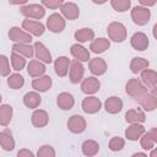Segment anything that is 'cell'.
<instances>
[{
  "label": "cell",
  "instance_id": "obj_8",
  "mask_svg": "<svg viewBox=\"0 0 157 157\" xmlns=\"http://www.w3.org/2000/svg\"><path fill=\"white\" fill-rule=\"evenodd\" d=\"M21 12L28 17H33V18H40L44 16V9L39 5H29V6H25L21 9Z\"/></svg>",
  "mask_w": 157,
  "mask_h": 157
},
{
  "label": "cell",
  "instance_id": "obj_10",
  "mask_svg": "<svg viewBox=\"0 0 157 157\" xmlns=\"http://www.w3.org/2000/svg\"><path fill=\"white\" fill-rule=\"evenodd\" d=\"M141 78L147 85V87H150L152 90H156V85H157V74H156V71L150 70V69H145L141 74Z\"/></svg>",
  "mask_w": 157,
  "mask_h": 157
},
{
  "label": "cell",
  "instance_id": "obj_13",
  "mask_svg": "<svg viewBox=\"0 0 157 157\" xmlns=\"http://www.w3.org/2000/svg\"><path fill=\"white\" fill-rule=\"evenodd\" d=\"M156 142H157V130L156 129H152L150 132L145 134V136L142 137L141 146L145 150H151V148H153V146H155Z\"/></svg>",
  "mask_w": 157,
  "mask_h": 157
},
{
  "label": "cell",
  "instance_id": "obj_20",
  "mask_svg": "<svg viewBox=\"0 0 157 157\" xmlns=\"http://www.w3.org/2000/svg\"><path fill=\"white\" fill-rule=\"evenodd\" d=\"M0 144L4 147V150H6V151H11L13 148L15 142H13V139L9 130H4L2 132H0Z\"/></svg>",
  "mask_w": 157,
  "mask_h": 157
},
{
  "label": "cell",
  "instance_id": "obj_1",
  "mask_svg": "<svg viewBox=\"0 0 157 157\" xmlns=\"http://www.w3.org/2000/svg\"><path fill=\"white\" fill-rule=\"evenodd\" d=\"M126 92H128L130 96L135 97V98H140V97H142L144 94H146L148 91H147V88H146L139 80L132 78V80H130V81L128 82V85H126Z\"/></svg>",
  "mask_w": 157,
  "mask_h": 157
},
{
  "label": "cell",
  "instance_id": "obj_48",
  "mask_svg": "<svg viewBox=\"0 0 157 157\" xmlns=\"http://www.w3.org/2000/svg\"><path fill=\"white\" fill-rule=\"evenodd\" d=\"M0 102H1V96H0Z\"/></svg>",
  "mask_w": 157,
  "mask_h": 157
},
{
  "label": "cell",
  "instance_id": "obj_31",
  "mask_svg": "<svg viewBox=\"0 0 157 157\" xmlns=\"http://www.w3.org/2000/svg\"><path fill=\"white\" fill-rule=\"evenodd\" d=\"M23 102H25V104L28 108H36L40 103V96L37 94V93H34V92H29V93L25 94Z\"/></svg>",
  "mask_w": 157,
  "mask_h": 157
},
{
  "label": "cell",
  "instance_id": "obj_38",
  "mask_svg": "<svg viewBox=\"0 0 157 157\" xmlns=\"http://www.w3.org/2000/svg\"><path fill=\"white\" fill-rule=\"evenodd\" d=\"M12 50H13V52L22 53V54H25L27 58H31V56L33 55V49H32L29 45H26V44H16V45H13Z\"/></svg>",
  "mask_w": 157,
  "mask_h": 157
},
{
  "label": "cell",
  "instance_id": "obj_30",
  "mask_svg": "<svg viewBox=\"0 0 157 157\" xmlns=\"http://www.w3.org/2000/svg\"><path fill=\"white\" fill-rule=\"evenodd\" d=\"M44 71H45V67H44V65L40 64L39 61L33 60V61H31L29 65H28V74H29L31 76H34V77H36V76H39V75L44 74Z\"/></svg>",
  "mask_w": 157,
  "mask_h": 157
},
{
  "label": "cell",
  "instance_id": "obj_25",
  "mask_svg": "<svg viewBox=\"0 0 157 157\" xmlns=\"http://www.w3.org/2000/svg\"><path fill=\"white\" fill-rule=\"evenodd\" d=\"M148 65H150V63L147 60H145L142 58H134L132 61H131V64H130V67H131V71L134 74H137V72L147 69Z\"/></svg>",
  "mask_w": 157,
  "mask_h": 157
},
{
  "label": "cell",
  "instance_id": "obj_18",
  "mask_svg": "<svg viewBox=\"0 0 157 157\" xmlns=\"http://www.w3.org/2000/svg\"><path fill=\"white\" fill-rule=\"evenodd\" d=\"M34 49H36V55L38 59L43 60L44 63H52V56H50V53L49 50L39 42H37L34 44Z\"/></svg>",
  "mask_w": 157,
  "mask_h": 157
},
{
  "label": "cell",
  "instance_id": "obj_35",
  "mask_svg": "<svg viewBox=\"0 0 157 157\" xmlns=\"http://www.w3.org/2000/svg\"><path fill=\"white\" fill-rule=\"evenodd\" d=\"M23 82H25L23 77H22L21 75H18V74H13V75H11V76L7 78V85H9L10 87H12L13 90L20 88V87L23 85Z\"/></svg>",
  "mask_w": 157,
  "mask_h": 157
},
{
  "label": "cell",
  "instance_id": "obj_24",
  "mask_svg": "<svg viewBox=\"0 0 157 157\" xmlns=\"http://www.w3.org/2000/svg\"><path fill=\"white\" fill-rule=\"evenodd\" d=\"M71 54H72L76 59L82 60V61H87V60L90 59V53H88L83 47H81V45H78V44H74V45L71 47Z\"/></svg>",
  "mask_w": 157,
  "mask_h": 157
},
{
  "label": "cell",
  "instance_id": "obj_43",
  "mask_svg": "<svg viewBox=\"0 0 157 157\" xmlns=\"http://www.w3.org/2000/svg\"><path fill=\"white\" fill-rule=\"evenodd\" d=\"M142 5H146V6H153L156 4V0H139Z\"/></svg>",
  "mask_w": 157,
  "mask_h": 157
},
{
  "label": "cell",
  "instance_id": "obj_39",
  "mask_svg": "<svg viewBox=\"0 0 157 157\" xmlns=\"http://www.w3.org/2000/svg\"><path fill=\"white\" fill-rule=\"evenodd\" d=\"M10 72V66H9V60L6 56L0 55V74L1 75H7Z\"/></svg>",
  "mask_w": 157,
  "mask_h": 157
},
{
  "label": "cell",
  "instance_id": "obj_44",
  "mask_svg": "<svg viewBox=\"0 0 157 157\" xmlns=\"http://www.w3.org/2000/svg\"><path fill=\"white\" fill-rule=\"evenodd\" d=\"M20 156H33V153L31 151H27V150H23V151H20L18 152V157Z\"/></svg>",
  "mask_w": 157,
  "mask_h": 157
},
{
  "label": "cell",
  "instance_id": "obj_14",
  "mask_svg": "<svg viewBox=\"0 0 157 157\" xmlns=\"http://www.w3.org/2000/svg\"><path fill=\"white\" fill-rule=\"evenodd\" d=\"M144 132H145V128H144L142 125L137 124V123H134L130 128H128V129H126L125 135H126V137H128L129 140L135 141V140H137V139H139Z\"/></svg>",
  "mask_w": 157,
  "mask_h": 157
},
{
  "label": "cell",
  "instance_id": "obj_29",
  "mask_svg": "<svg viewBox=\"0 0 157 157\" xmlns=\"http://www.w3.org/2000/svg\"><path fill=\"white\" fill-rule=\"evenodd\" d=\"M12 117V108L7 104H4L0 107V124L1 125H7L9 121L11 120Z\"/></svg>",
  "mask_w": 157,
  "mask_h": 157
},
{
  "label": "cell",
  "instance_id": "obj_47",
  "mask_svg": "<svg viewBox=\"0 0 157 157\" xmlns=\"http://www.w3.org/2000/svg\"><path fill=\"white\" fill-rule=\"evenodd\" d=\"M107 0H93V2H96V4H103V2H105Z\"/></svg>",
  "mask_w": 157,
  "mask_h": 157
},
{
  "label": "cell",
  "instance_id": "obj_9",
  "mask_svg": "<svg viewBox=\"0 0 157 157\" xmlns=\"http://www.w3.org/2000/svg\"><path fill=\"white\" fill-rule=\"evenodd\" d=\"M83 75V66L78 63V60H75L71 63V69H70V80L72 83H77Z\"/></svg>",
  "mask_w": 157,
  "mask_h": 157
},
{
  "label": "cell",
  "instance_id": "obj_40",
  "mask_svg": "<svg viewBox=\"0 0 157 157\" xmlns=\"http://www.w3.org/2000/svg\"><path fill=\"white\" fill-rule=\"evenodd\" d=\"M109 146H110V150L112 151H119L124 146V140L120 139V137H114V139H112Z\"/></svg>",
  "mask_w": 157,
  "mask_h": 157
},
{
  "label": "cell",
  "instance_id": "obj_7",
  "mask_svg": "<svg viewBox=\"0 0 157 157\" xmlns=\"http://www.w3.org/2000/svg\"><path fill=\"white\" fill-rule=\"evenodd\" d=\"M67 126L69 129L72 131V132H82L86 128V123L83 120L82 117L80 115H72L67 123Z\"/></svg>",
  "mask_w": 157,
  "mask_h": 157
},
{
  "label": "cell",
  "instance_id": "obj_4",
  "mask_svg": "<svg viewBox=\"0 0 157 157\" xmlns=\"http://www.w3.org/2000/svg\"><path fill=\"white\" fill-rule=\"evenodd\" d=\"M131 45L136 49V50H145L148 47V38L145 33L142 32H136L132 37H131Z\"/></svg>",
  "mask_w": 157,
  "mask_h": 157
},
{
  "label": "cell",
  "instance_id": "obj_12",
  "mask_svg": "<svg viewBox=\"0 0 157 157\" xmlns=\"http://www.w3.org/2000/svg\"><path fill=\"white\" fill-rule=\"evenodd\" d=\"M82 108L86 113H96L101 108V102L96 97H88L82 102Z\"/></svg>",
  "mask_w": 157,
  "mask_h": 157
},
{
  "label": "cell",
  "instance_id": "obj_33",
  "mask_svg": "<svg viewBox=\"0 0 157 157\" xmlns=\"http://www.w3.org/2000/svg\"><path fill=\"white\" fill-rule=\"evenodd\" d=\"M93 36H94V33L90 28H82V29H80V31H77L75 33V38L78 42H82V43L87 42V40H91L93 38Z\"/></svg>",
  "mask_w": 157,
  "mask_h": 157
},
{
  "label": "cell",
  "instance_id": "obj_42",
  "mask_svg": "<svg viewBox=\"0 0 157 157\" xmlns=\"http://www.w3.org/2000/svg\"><path fill=\"white\" fill-rule=\"evenodd\" d=\"M43 155H52V156H54L55 152L50 148V146H43L42 150L38 151V156H43Z\"/></svg>",
  "mask_w": 157,
  "mask_h": 157
},
{
  "label": "cell",
  "instance_id": "obj_17",
  "mask_svg": "<svg viewBox=\"0 0 157 157\" xmlns=\"http://www.w3.org/2000/svg\"><path fill=\"white\" fill-rule=\"evenodd\" d=\"M121 108H123V102L118 97H110L105 102V109L109 113H113V114L118 113V112L121 110Z\"/></svg>",
  "mask_w": 157,
  "mask_h": 157
},
{
  "label": "cell",
  "instance_id": "obj_46",
  "mask_svg": "<svg viewBox=\"0 0 157 157\" xmlns=\"http://www.w3.org/2000/svg\"><path fill=\"white\" fill-rule=\"evenodd\" d=\"M132 156H134V157H136V156H142V157H146L147 155H146V153H134Z\"/></svg>",
  "mask_w": 157,
  "mask_h": 157
},
{
  "label": "cell",
  "instance_id": "obj_3",
  "mask_svg": "<svg viewBox=\"0 0 157 157\" xmlns=\"http://www.w3.org/2000/svg\"><path fill=\"white\" fill-rule=\"evenodd\" d=\"M108 33H109L110 38L115 42H123L126 37V31H125L124 25H121L119 22L110 23V26L108 27Z\"/></svg>",
  "mask_w": 157,
  "mask_h": 157
},
{
  "label": "cell",
  "instance_id": "obj_41",
  "mask_svg": "<svg viewBox=\"0 0 157 157\" xmlns=\"http://www.w3.org/2000/svg\"><path fill=\"white\" fill-rule=\"evenodd\" d=\"M42 1H43V4L45 6H48L50 9H56L63 4L64 0H42Z\"/></svg>",
  "mask_w": 157,
  "mask_h": 157
},
{
  "label": "cell",
  "instance_id": "obj_15",
  "mask_svg": "<svg viewBox=\"0 0 157 157\" xmlns=\"http://www.w3.org/2000/svg\"><path fill=\"white\" fill-rule=\"evenodd\" d=\"M81 88L85 93H94L99 90V81L94 77H88L82 82Z\"/></svg>",
  "mask_w": 157,
  "mask_h": 157
},
{
  "label": "cell",
  "instance_id": "obj_28",
  "mask_svg": "<svg viewBox=\"0 0 157 157\" xmlns=\"http://www.w3.org/2000/svg\"><path fill=\"white\" fill-rule=\"evenodd\" d=\"M32 123L38 126V128H42L47 123H48V115L44 110H36L32 115Z\"/></svg>",
  "mask_w": 157,
  "mask_h": 157
},
{
  "label": "cell",
  "instance_id": "obj_5",
  "mask_svg": "<svg viewBox=\"0 0 157 157\" xmlns=\"http://www.w3.org/2000/svg\"><path fill=\"white\" fill-rule=\"evenodd\" d=\"M47 25H48L49 29H50L52 32H55V33L61 32V31L64 29V27H65V22H64L63 17H61L59 13H53V15L48 18Z\"/></svg>",
  "mask_w": 157,
  "mask_h": 157
},
{
  "label": "cell",
  "instance_id": "obj_23",
  "mask_svg": "<svg viewBox=\"0 0 157 157\" xmlns=\"http://www.w3.org/2000/svg\"><path fill=\"white\" fill-rule=\"evenodd\" d=\"M58 105L61 109H71L74 105V98L70 93H60L58 96Z\"/></svg>",
  "mask_w": 157,
  "mask_h": 157
},
{
  "label": "cell",
  "instance_id": "obj_22",
  "mask_svg": "<svg viewBox=\"0 0 157 157\" xmlns=\"http://www.w3.org/2000/svg\"><path fill=\"white\" fill-rule=\"evenodd\" d=\"M9 36H10V38H11L12 40H15V42H22V43H28V42H31V39H32L31 36H28V34L21 32V31H20L18 28H16V27H12V28H11Z\"/></svg>",
  "mask_w": 157,
  "mask_h": 157
},
{
  "label": "cell",
  "instance_id": "obj_36",
  "mask_svg": "<svg viewBox=\"0 0 157 157\" xmlns=\"http://www.w3.org/2000/svg\"><path fill=\"white\" fill-rule=\"evenodd\" d=\"M11 63H12V67H13V70H22L23 66L26 65V60H25L22 56H20L18 54H16L15 52L12 53Z\"/></svg>",
  "mask_w": 157,
  "mask_h": 157
},
{
  "label": "cell",
  "instance_id": "obj_6",
  "mask_svg": "<svg viewBox=\"0 0 157 157\" xmlns=\"http://www.w3.org/2000/svg\"><path fill=\"white\" fill-rule=\"evenodd\" d=\"M23 28L31 33H33L34 36H40L44 32V26L40 22L37 21H32V20H25L22 23Z\"/></svg>",
  "mask_w": 157,
  "mask_h": 157
},
{
  "label": "cell",
  "instance_id": "obj_2",
  "mask_svg": "<svg viewBox=\"0 0 157 157\" xmlns=\"http://www.w3.org/2000/svg\"><path fill=\"white\" fill-rule=\"evenodd\" d=\"M131 17H132L135 23L142 26V25H146L148 22L150 17H151V12H150V10H147L145 7L136 6L131 11Z\"/></svg>",
  "mask_w": 157,
  "mask_h": 157
},
{
  "label": "cell",
  "instance_id": "obj_16",
  "mask_svg": "<svg viewBox=\"0 0 157 157\" xmlns=\"http://www.w3.org/2000/svg\"><path fill=\"white\" fill-rule=\"evenodd\" d=\"M69 59L66 56H60L56 59L54 66H55V72L59 75V76H65L67 74V70H69Z\"/></svg>",
  "mask_w": 157,
  "mask_h": 157
},
{
  "label": "cell",
  "instance_id": "obj_32",
  "mask_svg": "<svg viewBox=\"0 0 157 157\" xmlns=\"http://www.w3.org/2000/svg\"><path fill=\"white\" fill-rule=\"evenodd\" d=\"M108 48H109V40L105 38H98L91 44V49L94 53H102Z\"/></svg>",
  "mask_w": 157,
  "mask_h": 157
},
{
  "label": "cell",
  "instance_id": "obj_27",
  "mask_svg": "<svg viewBox=\"0 0 157 157\" xmlns=\"http://www.w3.org/2000/svg\"><path fill=\"white\" fill-rule=\"evenodd\" d=\"M126 121L129 123H142L145 121V114L140 109H130L126 113Z\"/></svg>",
  "mask_w": 157,
  "mask_h": 157
},
{
  "label": "cell",
  "instance_id": "obj_21",
  "mask_svg": "<svg viewBox=\"0 0 157 157\" xmlns=\"http://www.w3.org/2000/svg\"><path fill=\"white\" fill-rule=\"evenodd\" d=\"M61 11H63V13H64L69 20H75V18L78 16V13H80L78 7H77L75 4H72V2H66V4H64L63 7H61Z\"/></svg>",
  "mask_w": 157,
  "mask_h": 157
},
{
  "label": "cell",
  "instance_id": "obj_19",
  "mask_svg": "<svg viewBox=\"0 0 157 157\" xmlns=\"http://www.w3.org/2000/svg\"><path fill=\"white\" fill-rule=\"evenodd\" d=\"M105 67H107V65H105L104 60L101 59V58H96V59L90 61V70L96 75L104 74L105 72Z\"/></svg>",
  "mask_w": 157,
  "mask_h": 157
},
{
  "label": "cell",
  "instance_id": "obj_34",
  "mask_svg": "<svg viewBox=\"0 0 157 157\" xmlns=\"http://www.w3.org/2000/svg\"><path fill=\"white\" fill-rule=\"evenodd\" d=\"M82 150H83V153L87 155V156H92L94 155L98 150H99V146L97 142L92 141V140H88V141H85L83 145H82Z\"/></svg>",
  "mask_w": 157,
  "mask_h": 157
},
{
  "label": "cell",
  "instance_id": "obj_37",
  "mask_svg": "<svg viewBox=\"0 0 157 157\" xmlns=\"http://www.w3.org/2000/svg\"><path fill=\"white\" fill-rule=\"evenodd\" d=\"M130 4H131L130 0H112V6L119 12L126 11L130 7Z\"/></svg>",
  "mask_w": 157,
  "mask_h": 157
},
{
  "label": "cell",
  "instance_id": "obj_26",
  "mask_svg": "<svg viewBox=\"0 0 157 157\" xmlns=\"http://www.w3.org/2000/svg\"><path fill=\"white\" fill-rule=\"evenodd\" d=\"M52 85V78L49 76H44L42 78H36L32 82V86L37 91H47Z\"/></svg>",
  "mask_w": 157,
  "mask_h": 157
},
{
  "label": "cell",
  "instance_id": "obj_45",
  "mask_svg": "<svg viewBox=\"0 0 157 157\" xmlns=\"http://www.w3.org/2000/svg\"><path fill=\"white\" fill-rule=\"evenodd\" d=\"M9 2L10 4H25V2H27V0H9Z\"/></svg>",
  "mask_w": 157,
  "mask_h": 157
},
{
  "label": "cell",
  "instance_id": "obj_11",
  "mask_svg": "<svg viewBox=\"0 0 157 157\" xmlns=\"http://www.w3.org/2000/svg\"><path fill=\"white\" fill-rule=\"evenodd\" d=\"M140 103L146 110H153L157 105V98L155 94V91L152 93H146L142 97H140Z\"/></svg>",
  "mask_w": 157,
  "mask_h": 157
}]
</instances>
